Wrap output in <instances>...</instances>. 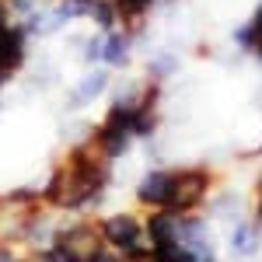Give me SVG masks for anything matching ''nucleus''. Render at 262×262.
I'll return each mask as SVG.
<instances>
[{
    "label": "nucleus",
    "mask_w": 262,
    "mask_h": 262,
    "mask_svg": "<svg viewBox=\"0 0 262 262\" xmlns=\"http://www.w3.org/2000/svg\"><path fill=\"white\" fill-rule=\"evenodd\" d=\"M42 213V196H35L32 189H18L0 196V245L25 242L28 227L35 224V217Z\"/></svg>",
    "instance_id": "f257e3e1"
},
{
    "label": "nucleus",
    "mask_w": 262,
    "mask_h": 262,
    "mask_svg": "<svg viewBox=\"0 0 262 262\" xmlns=\"http://www.w3.org/2000/svg\"><path fill=\"white\" fill-rule=\"evenodd\" d=\"M53 252L63 262H98V255L105 252V234L98 224H70L56 231Z\"/></svg>",
    "instance_id": "f03ea898"
},
{
    "label": "nucleus",
    "mask_w": 262,
    "mask_h": 262,
    "mask_svg": "<svg viewBox=\"0 0 262 262\" xmlns=\"http://www.w3.org/2000/svg\"><path fill=\"white\" fill-rule=\"evenodd\" d=\"M206 192H210V171H206V168H185V171H175L171 200H168L164 210L185 217V213H192L196 206H203Z\"/></svg>",
    "instance_id": "7ed1b4c3"
},
{
    "label": "nucleus",
    "mask_w": 262,
    "mask_h": 262,
    "mask_svg": "<svg viewBox=\"0 0 262 262\" xmlns=\"http://www.w3.org/2000/svg\"><path fill=\"white\" fill-rule=\"evenodd\" d=\"M98 227H101V234H105V245H112L116 252H122V255L143 252L147 227H140L137 217H129V213H112V217H105Z\"/></svg>",
    "instance_id": "20e7f679"
},
{
    "label": "nucleus",
    "mask_w": 262,
    "mask_h": 262,
    "mask_svg": "<svg viewBox=\"0 0 262 262\" xmlns=\"http://www.w3.org/2000/svg\"><path fill=\"white\" fill-rule=\"evenodd\" d=\"M171 182H175V171H164V168H154L147 171L137 185V200L143 206H154V210H164L168 200H171Z\"/></svg>",
    "instance_id": "39448f33"
},
{
    "label": "nucleus",
    "mask_w": 262,
    "mask_h": 262,
    "mask_svg": "<svg viewBox=\"0 0 262 262\" xmlns=\"http://www.w3.org/2000/svg\"><path fill=\"white\" fill-rule=\"evenodd\" d=\"M116 4V14H119V25H122V32H140L143 28V21L150 18V7L158 4V0H112Z\"/></svg>",
    "instance_id": "423d86ee"
},
{
    "label": "nucleus",
    "mask_w": 262,
    "mask_h": 262,
    "mask_svg": "<svg viewBox=\"0 0 262 262\" xmlns=\"http://www.w3.org/2000/svg\"><path fill=\"white\" fill-rule=\"evenodd\" d=\"M259 245H262V234L255 224H248V221L231 224V252L234 255H255Z\"/></svg>",
    "instance_id": "0eeeda50"
},
{
    "label": "nucleus",
    "mask_w": 262,
    "mask_h": 262,
    "mask_svg": "<svg viewBox=\"0 0 262 262\" xmlns=\"http://www.w3.org/2000/svg\"><path fill=\"white\" fill-rule=\"evenodd\" d=\"M105 88H108V74H105V70H88V74H84V81L74 88L70 105H91Z\"/></svg>",
    "instance_id": "6e6552de"
},
{
    "label": "nucleus",
    "mask_w": 262,
    "mask_h": 262,
    "mask_svg": "<svg viewBox=\"0 0 262 262\" xmlns=\"http://www.w3.org/2000/svg\"><path fill=\"white\" fill-rule=\"evenodd\" d=\"M129 49H133L129 32H108V35H105V53H101V60L108 63V67H126Z\"/></svg>",
    "instance_id": "1a4fd4ad"
},
{
    "label": "nucleus",
    "mask_w": 262,
    "mask_h": 262,
    "mask_svg": "<svg viewBox=\"0 0 262 262\" xmlns=\"http://www.w3.org/2000/svg\"><path fill=\"white\" fill-rule=\"evenodd\" d=\"M210 217H213V221L238 224V221H242V203H238V196H234V192L217 196V200H213V206H210Z\"/></svg>",
    "instance_id": "9d476101"
},
{
    "label": "nucleus",
    "mask_w": 262,
    "mask_h": 262,
    "mask_svg": "<svg viewBox=\"0 0 262 262\" xmlns=\"http://www.w3.org/2000/svg\"><path fill=\"white\" fill-rule=\"evenodd\" d=\"M175 70H179V56H175V53H158V56L147 60V77L154 84L164 81V77H171Z\"/></svg>",
    "instance_id": "9b49d317"
},
{
    "label": "nucleus",
    "mask_w": 262,
    "mask_h": 262,
    "mask_svg": "<svg viewBox=\"0 0 262 262\" xmlns=\"http://www.w3.org/2000/svg\"><path fill=\"white\" fill-rule=\"evenodd\" d=\"M21 262H63V259L56 255V252H53V248H35L28 259H21Z\"/></svg>",
    "instance_id": "f8f14e48"
},
{
    "label": "nucleus",
    "mask_w": 262,
    "mask_h": 262,
    "mask_svg": "<svg viewBox=\"0 0 262 262\" xmlns=\"http://www.w3.org/2000/svg\"><path fill=\"white\" fill-rule=\"evenodd\" d=\"M98 262H122V259H116V255H108V252H101V255H98Z\"/></svg>",
    "instance_id": "ddd939ff"
},
{
    "label": "nucleus",
    "mask_w": 262,
    "mask_h": 262,
    "mask_svg": "<svg viewBox=\"0 0 262 262\" xmlns=\"http://www.w3.org/2000/svg\"><path fill=\"white\" fill-rule=\"evenodd\" d=\"M255 213H259V224H262V189H259V206H255Z\"/></svg>",
    "instance_id": "4468645a"
}]
</instances>
